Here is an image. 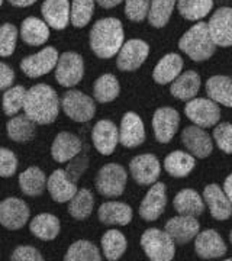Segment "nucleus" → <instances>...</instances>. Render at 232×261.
Instances as JSON below:
<instances>
[{
  "label": "nucleus",
  "instance_id": "nucleus-1",
  "mask_svg": "<svg viewBox=\"0 0 232 261\" xmlns=\"http://www.w3.org/2000/svg\"><path fill=\"white\" fill-rule=\"evenodd\" d=\"M125 32L122 22L118 18H103L93 23L89 42L94 56L109 60L112 57L118 56L119 49L123 45Z\"/></svg>",
  "mask_w": 232,
  "mask_h": 261
},
{
  "label": "nucleus",
  "instance_id": "nucleus-2",
  "mask_svg": "<svg viewBox=\"0 0 232 261\" xmlns=\"http://www.w3.org/2000/svg\"><path fill=\"white\" fill-rule=\"evenodd\" d=\"M61 102L57 92L48 84H35L27 90L23 111L38 125H49L56 121Z\"/></svg>",
  "mask_w": 232,
  "mask_h": 261
},
{
  "label": "nucleus",
  "instance_id": "nucleus-3",
  "mask_svg": "<svg viewBox=\"0 0 232 261\" xmlns=\"http://www.w3.org/2000/svg\"><path fill=\"white\" fill-rule=\"evenodd\" d=\"M178 48L196 63L209 60L216 51V44L209 34L208 23L200 20L186 31L183 37L178 39Z\"/></svg>",
  "mask_w": 232,
  "mask_h": 261
},
{
  "label": "nucleus",
  "instance_id": "nucleus-4",
  "mask_svg": "<svg viewBox=\"0 0 232 261\" xmlns=\"http://www.w3.org/2000/svg\"><path fill=\"white\" fill-rule=\"evenodd\" d=\"M141 247L151 261H171L176 254L173 238L158 228H149L141 235Z\"/></svg>",
  "mask_w": 232,
  "mask_h": 261
},
{
  "label": "nucleus",
  "instance_id": "nucleus-5",
  "mask_svg": "<svg viewBox=\"0 0 232 261\" xmlns=\"http://www.w3.org/2000/svg\"><path fill=\"white\" fill-rule=\"evenodd\" d=\"M128 174L121 164H105L96 176V190L105 197H118L123 193Z\"/></svg>",
  "mask_w": 232,
  "mask_h": 261
},
{
  "label": "nucleus",
  "instance_id": "nucleus-6",
  "mask_svg": "<svg viewBox=\"0 0 232 261\" xmlns=\"http://www.w3.org/2000/svg\"><path fill=\"white\" fill-rule=\"evenodd\" d=\"M61 108L64 113L74 122L92 121L96 113V105L90 96L80 90H68L61 97Z\"/></svg>",
  "mask_w": 232,
  "mask_h": 261
},
{
  "label": "nucleus",
  "instance_id": "nucleus-7",
  "mask_svg": "<svg viewBox=\"0 0 232 261\" xmlns=\"http://www.w3.org/2000/svg\"><path fill=\"white\" fill-rule=\"evenodd\" d=\"M185 113L189 121L200 128H212L221 119V109L212 99L195 97L185 106Z\"/></svg>",
  "mask_w": 232,
  "mask_h": 261
},
{
  "label": "nucleus",
  "instance_id": "nucleus-8",
  "mask_svg": "<svg viewBox=\"0 0 232 261\" xmlns=\"http://www.w3.org/2000/svg\"><path fill=\"white\" fill-rule=\"evenodd\" d=\"M84 75L83 57L74 51L63 53L56 65V80L63 87H74Z\"/></svg>",
  "mask_w": 232,
  "mask_h": 261
},
{
  "label": "nucleus",
  "instance_id": "nucleus-9",
  "mask_svg": "<svg viewBox=\"0 0 232 261\" xmlns=\"http://www.w3.org/2000/svg\"><path fill=\"white\" fill-rule=\"evenodd\" d=\"M58 51L54 47L42 48L37 54L25 57L20 61V70L31 79H38L56 70L58 63Z\"/></svg>",
  "mask_w": 232,
  "mask_h": 261
},
{
  "label": "nucleus",
  "instance_id": "nucleus-10",
  "mask_svg": "<svg viewBox=\"0 0 232 261\" xmlns=\"http://www.w3.org/2000/svg\"><path fill=\"white\" fill-rule=\"evenodd\" d=\"M149 56V45L142 39H130L116 57V65L121 71H135L145 63Z\"/></svg>",
  "mask_w": 232,
  "mask_h": 261
},
{
  "label": "nucleus",
  "instance_id": "nucleus-11",
  "mask_svg": "<svg viewBox=\"0 0 232 261\" xmlns=\"http://www.w3.org/2000/svg\"><path fill=\"white\" fill-rule=\"evenodd\" d=\"M166 206H167L166 185L161 181H156L154 185H151L147 195L139 205V216L147 222H154L164 214Z\"/></svg>",
  "mask_w": 232,
  "mask_h": 261
},
{
  "label": "nucleus",
  "instance_id": "nucleus-12",
  "mask_svg": "<svg viewBox=\"0 0 232 261\" xmlns=\"http://www.w3.org/2000/svg\"><path fill=\"white\" fill-rule=\"evenodd\" d=\"M29 221L28 205L18 197H8L0 202V225L10 231H18Z\"/></svg>",
  "mask_w": 232,
  "mask_h": 261
},
{
  "label": "nucleus",
  "instance_id": "nucleus-13",
  "mask_svg": "<svg viewBox=\"0 0 232 261\" xmlns=\"http://www.w3.org/2000/svg\"><path fill=\"white\" fill-rule=\"evenodd\" d=\"M130 171L138 185L151 186L161 174V164L154 154H141L131 160Z\"/></svg>",
  "mask_w": 232,
  "mask_h": 261
},
{
  "label": "nucleus",
  "instance_id": "nucleus-14",
  "mask_svg": "<svg viewBox=\"0 0 232 261\" xmlns=\"http://www.w3.org/2000/svg\"><path fill=\"white\" fill-rule=\"evenodd\" d=\"M209 34L216 47H232V8H219L208 22Z\"/></svg>",
  "mask_w": 232,
  "mask_h": 261
},
{
  "label": "nucleus",
  "instance_id": "nucleus-15",
  "mask_svg": "<svg viewBox=\"0 0 232 261\" xmlns=\"http://www.w3.org/2000/svg\"><path fill=\"white\" fill-rule=\"evenodd\" d=\"M180 125V115L174 108H160L152 116V129L160 144H168L174 138Z\"/></svg>",
  "mask_w": 232,
  "mask_h": 261
},
{
  "label": "nucleus",
  "instance_id": "nucleus-16",
  "mask_svg": "<svg viewBox=\"0 0 232 261\" xmlns=\"http://www.w3.org/2000/svg\"><path fill=\"white\" fill-rule=\"evenodd\" d=\"M182 142L186 149L196 159H206L214 151V142L211 135L200 126H186L182 132Z\"/></svg>",
  "mask_w": 232,
  "mask_h": 261
},
{
  "label": "nucleus",
  "instance_id": "nucleus-17",
  "mask_svg": "<svg viewBox=\"0 0 232 261\" xmlns=\"http://www.w3.org/2000/svg\"><path fill=\"white\" fill-rule=\"evenodd\" d=\"M164 231L173 238L174 243L178 245H185L190 243L200 232V224L195 216L178 215L168 219L164 226Z\"/></svg>",
  "mask_w": 232,
  "mask_h": 261
},
{
  "label": "nucleus",
  "instance_id": "nucleus-18",
  "mask_svg": "<svg viewBox=\"0 0 232 261\" xmlns=\"http://www.w3.org/2000/svg\"><path fill=\"white\" fill-rule=\"evenodd\" d=\"M195 251L203 260H218L226 254V244L215 229H204L196 235Z\"/></svg>",
  "mask_w": 232,
  "mask_h": 261
},
{
  "label": "nucleus",
  "instance_id": "nucleus-19",
  "mask_svg": "<svg viewBox=\"0 0 232 261\" xmlns=\"http://www.w3.org/2000/svg\"><path fill=\"white\" fill-rule=\"evenodd\" d=\"M203 200L216 221H226L232 216V203L219 185H208L203 190Z\"/></svg>",
  "mask_w": 232,
  "mask_h": 261
},
{
  "label": "nucleus",
  "instance_id": "nucleus-20",
  "mask_svg": "<svg viewBox=\"0 0 232 261\" xmlns=\"http://www.w3.org/2000/svg\"><path fill=\"white\" fill-rule=\"evenodd\" d=\"M145 141L144 122L138 113L126 112L119 126V142L125 148H137Z\"/></svg>",
  "mask_w": 232,
  "mask_h": 261
},
{
  "label": "nucleus",
  "instance_id": "nucleus-21",
  "mask_svg": "<svg viewBox=\"0 0 232 261\" xmlns=\"http://www.w3.org/2000/svg\"><path fill=\"white\" fill-rule=\"evenodd\" d=\"M92 140L94 148L102 155H111L119 142V129L112 121L102 119L93 126Z\"/></svg>",
  "mask_w": 232,
  "mask_h": 261
},
{
  "label": "nucleus",
  "instance_id": "nucleus-22",
  "mask_svg": "<svg viewBox=\"0 0 232 261\" xmlns=\"http://www.w3.org/2000/svg\"><path fill=\"white\" fill-rule=\"evenodd\" d=\"M71 5L68 0H44L41 6L42 18L49 28L63 31L70 23Z\"/></svg>",
  "mask_w": 232,
  "mask_h": 261
},
{
  "label": "nucleus",
  "instance_id": "nucleus-23",
  "mask_svg": "<svg viewBox=\"0 0 232 261\" xmlns=\"http://www.w3.org/2000/svg\"><path fill=\"white\" fill-rule=\"evenodd\" d=\"M46 189L53 197V200H56L58 203L70 202L79 192L74 181L68 177L67 171L63 168L53 171V174L46 180Z\"/></svg>",
  "mask_w": 232,
  "mask_h": 261
},
{
  "label": "nucleus",
  "instance_id": "nucleus-24",
  "mask_svg": "<svg viewBox=\"0 0 232 261\" xmlns=\"http://www.w3.org/2000/svg\"><path fill=\"white\" fill-rule=\"evenodd\" d=\"M82 141L71 132H60L51 145V155L57 163H68L82 152Z\"/></svg>",
  "mask_w": 232,
  "mask_h": 261
},
{
  "label": "nucleus",
  "instance_id": "nucleus-25",
  "mask_svg": "<svg viewBox=\"0 0 232 261\" xmlns=\"http://www.w3.org/2000/svg\"><path fill=\"white\" fill-rule=\"evenodd\" d=\"M183 58L176 54L170 53L163 57L158 61L154 70H152V79L157 84L166 86V84L173 83L178 75L182 74L183 70Z\"/></svg>",
  "mask_w": 232,
  "mask_h": 261
},
{
  "label": "nucleus",
  "instance_id": "nucleus-26",
  "mask_svg": "<svg viewBox=\"0 0 232 261\" xmlns=\"http://www.w3.org/2000/svg\"><path fill=\"white\" fill-rule=\"evenodd\" d=\"M19 35L25 44H28L31 47H39L48 41L49 27L46 25L45 20L35 18V16H29L22 22Z\"/></svg>",
  "mask_w": 232,
  "mask_h": 261
},
{
  "label": "nucleus",
  "instance_id": "nucleus-27",
  "mask_svg": "<svg viewBox=\"0 0 232 261\" xmlns=\"http://www.w3.org/2000/svg\"><path fill=\"white\" fill-rule=\"evenodd\" d=\"M200 75L197 74L193 70L185 71L177 77L176 80L170 86V93L173 94L178 100H185L189 102L192 99H195L196 94L199 93L200 89Z\"/></svg>",
  "mask_w": 232,
  "mask_h": 261
},
{
  "label": "nucleus",
  "instance_id": "nucleus-28",
  "mask_svg": "<svg viewBox=\"0 0 232 261\" xmlns=\"http://www.w3.org/2000/svg\"><path fill=\"white\" fill-rule=\"evenodd\" d=\"M99 221L105 225H119L125 226L132 221V207L122 202H105L99 207Z\"/></svg>",
  "mask_w": 232,
  "mask_h": 261
},
{
  "label": "nucleus",
  "instance_id": "nucleus-29",
  "mask_svg": "<svg viewBox=\"0 0 232 261\" xmlns=\"http://www.w3.org/2000/svg\"><path fill=\"white\" fill-rule=\"evenodd\" d=\"M173 206L178 215L197 218L203 214L204 200L203 197H200V195L193 189H183L174 197Z\"/></svg>",
  "mask_w": 232,
  "mask_h": 261
},
{
  "label": "nucleus",
  "instance_id": "nucleus-30",
  "mask_svg": "<svg viewBox=\"0 0 232 261\" xmlns=\"http://www.w3.org/2000/svg\"><path fill=\"white\" fill-rule=\"evenodd\" d=\"M204 87L209 99L225 108H232V77L212 75L208 79Z\"/></svg>",
  "mask_w": 232,
  "mask_h": 261
},
{
  "label": "nucleus",
  "instance_id": "nucleus-31",
  "mask_svg": "<svg viewBox=\"0 0 232 261\" xmlns=\"http://www.w3.org/2000/svg\"><path fill=\"white\" fill-rule=\"evenodd\" d=\"M196 166L195 157L190 152L173 151L164 160V168L171 177H187Z\"/></svg>",
  "mask_w": 232,
  "mask_h": 261
},
{
  "label": "nucleus",
  "instance_id": "nucleus-32",
  "mask_svg": "<svg viewBox=\"0 0 232 261\" xmlns=\"http://www.w3.org/2000/svg\"><path fill=\"white\" fill-rule=\"evenodd\" d=\"M19 187L22 193L31 197H37L46 189L45 173L39 167H29L19 174Z\"/></svg>",
  "mask_w": 232,
  "mask_h": 261
},
{
  "label": "nucleus",
  "instance_id": "nucleus-33",
  "mask_svg": "<svg viewBox=\"0 0 232 261\" xmlns=\"http://www.w3.org/2000/svg\"><path fill=\"white\" fill-rule=\"evenodd\" d=\"M60 228L61 226H60L58 218L51 214L37 215L29 224V231L42 241L56 240L60 233Z\"/></svg>",
  "mask_w": 232,
  "mask_h": 261
},
{
  "label": "nucleus",
  "instance_id": "nucleus-34",
  "mask_svg": "<svg viewBox=\"0 0 232 261\" xmlns=\"http://www.w3.org/2000/svg\"><path fill=\"white\" fill-rule=\"evenodd\" d=\"M35 125L37 123L32 119H29L27 115L13 116L6 125L8 137L15 142H28V141L34 140V137L37 134Z\"/></svg>",
  "mask_w": 232,
  "mask_h": 261
},
{
  "label": "nucleus",
  "instance_id": "nucleus-35",
  "mask_svg": "<svg viewBox=\"0 0 232 261\" xmlns=\"http://www.w3.org/2000/svg\"><path fill=\"white\" fill-rule=\"evenodd\" d=\"M102 251L105 258L109 261H118L126 251V238L118 229H109L102 237Z\"/></svg>",
  "mask_w": 232,
  "mask_h": 261
},
{
  "label": "nucleus",
  "instance_id": "nucleus-36",
  "mask_svg": "<svg viewBox=\"0 0 232 261\" xmlns=\"http://www.w3.org/2000/svg\"><path fill=\"white\" fill-rule=\"evenodd\" d=\"M121 93V86L113 74L100 75L93 86V96L99 103L113 102Z\"/></svg>",
  "mask_w": 232,
  "mask_h": 261
},
{
  "label": "nucleus",
  "instance_id": "nucleus-37",
  "mask_svg": "<svg viewBox=\"0 0 232 261\" xmlns=\"http://www.w3.org/2000/svg\"><path fill=\"white\" fill-rule=\"evenodd\" d=\"M214 8V0H177V9L186 20H202Z\"/></svg>",
  "mask_w": 232,
  "mask_h": 261
},
{
  "label": "nucleus",
  "instance_id": "nucleus-38",
  "mask_svg": "<svg viewBox=\"0 0 232 261\" xmlns=\"http://www.w3.org/2000/svg\"><path fill=\"white\" fill-rule=\"evenodd\" d=\"M94 207V197L89 189H80L68 203V214L77 221L87 219Z\"/></svg>",
  "mask_w": 232,
  "mask_h": 261
},
{
  "label": "nucleus",
  "instance_id": "nucleus-39",
  "mask_svg": "<svg viewBox=\"0 0 232 261\" xmlns=\"http://www.w3.org/2000/svg\"><path fill=\"white\" fill-rule=\"evenodd\" d=\"M177 0H151L148 12V22L154 28H164L171 18Z\"/></svg>",
  "mask_w": 232,
  "mask_h": 261
},
{
  "label": "nucleus",
  "instance_id": "nucleus-40",
  "mask_svg": "<svg viewBox=\"0 0 232 261\" xmlns=\"http://www.w3.org/2000/svg\"><path fill=\"white\" fill-rule=\"evenodd\" d=\"M65 261H100L102 255L99 248L90 241L79 240L70 245L64 255Z\"/></svg>",
  "mask_w": 232,
  "mask_h": 261
},
{
  "label": "nucleus",
  "instance_id": "nucleus-41",
  "mask_svg": "<svg viewBox=\"0 0 232 261\" xmlns=\"http://www.w3.org/2000/svg\"><path fill=\"white\" fill-rule=\"evenodd\" d=\"M94 13V0H71L70 23L74 28H84L90 23Z\"/></svg>",
  "mask_w": 232,
  "mask_h": 261
},
{
  "label": "nucleus",
  "instance_id": "nucleus-42",
  "mask_svg": "<svg viewBox=\"0 0 232 261\" xmlns=\"http://www.w3.org/2000/svg\"><path fill=\"white\" fill-rule=\"evenodd\" d=\"M25 97H27V89L23 86H12L8 90H5L2 100L5 115L15 116L20 109H23Z\"/></svg>",
  "mask_w": 232,
  "mask_h": 261
},
{
  "label": "nucleus",
  "instance_id": "nucleus-43",
  "mask_svg": "<svg viewBox=\"0 0 232 261\" xmlns=\"http://www.w3.org/2000/svg\"><path fill=\"white\" fill-rule=\"evenodd\" d=\"M19 31L13 23L0 25V57H10L15 53Z\"/></svg>",
  "mask_w": 232,
  "mask_h": 261
},
{
  "label": "nucleus",
  "instance_id": "nucleus-44",
  "mask_svg": "<svg viewBox=\"0 0 232 261\" xmlns=\"http://www.w3.org/2000/svg\"><path fill=\"white\" fill-rule=\"evenodd\" d=\"M151 0H125V16L131 22H142L148 18Z\"/></svg>",
  "mask_w": 232,
  "mask_h": 261
},
{
  "label": "nucleus",
  "instance_id": "nucleus-45",
  "mask_svg": "<svg viewBox=\"0 0 232 261\" xmlns=\"http://www.w3.org/2000/svg\"><path fill=\"white\" fill-rule=\"evenodd\" d=\"M214 140L221 151L225 154H232V123L222 122L215 125Z\"/></svg>",
  "mask_w": 232,
  "mask_h": 261
},
{
  "label": "nucleus",
  "instance_id": "nucleus-46",
  "mask_svg": "<svg viewBox=\"0 0 232 261\" xmlns=\"http://www.w3.org/2000/svg\"><path fill=\"white\" fill-rule=\"evenodd\" d=\"M18 170V157L13 151L0 147V177H12Z\"/></svg>",
  "mask_w": 232,
  "mask_h": 261
},
{
  "label": "nucleus",
  "instance_id": "nucleus-47",
  "mask_svg": "<svg viewBox=\"0 0 232 261\" xmlns=\"http://www.w3.org/2000/svg\"><path fill=\"white\" fill-rule=\"evenodd\" d=\"M10 260L13 261H42L44 257L42 254L38 251L35 247L31 245H20L16 247L15 251L12 252Z\"/></svg>",
  "mask_w": 232,
  "mask_h": 261
},
{
  "label": "nucleus",
  "instance_id": "nucleus-48",
  "mask_svg": "<svg viewBox=\"0 0 232 261\" xmlns=\"http://www.w3.org/2000/svg\"><path fill=\"white\" fill-rule=\"evenodd\" d=\"M15 82V71L6 63L0 61V92L8 90Z\"/></svg>",
  "mask_w": 232,
  "mask_h": 261
},
{
  "label": "nucleus",
  "instance_id": "nucleus-49",
  "mask_svg": "<svg viewBox=\"0 0 232 261\" xmlns=\"http://www.w3.org/2000/svg\"><path fill=\"white\" fill-rule=\"evenodd\" d=\"M87 161H89L87 157H80V159L74 160L73 163H70L68 170H67V174H68V177L71 178L74 183H77V180L83 174V171L87 167Z\"/></svg>",
  "mask_w": 232,
  "mask_h": 261
},
{
  "label": "nucleus",
  "instance_id": "nucleus-50",
  "mask_svg": "<svg viewBox=\"0 0 232 261\" xmlns=\"http://www.w3.org/2000/svg\"><path fill=\"white\" fill-rule=\"evenodd\" d=\"M94 2L103 9H112V8H116L118 5H121L123 0H94Z\"/></svg>",
  "mask_w": 232,
  "mask_h": 261
},
{
  "label": "nucleus",
  "instance_id": "nucleus-51",
  "mask_svg": "<svg viewBox=\"0 0 232 261\" xmlns=\"http://www.w3.org/2000/svg\"><path fill=\"white\" fill-rule=\"evenodd\" d=\"M8 2L15 8H28L34 3H37V0H8Z\"/></svg>",
  "mask_w": 232,
  "mask_h": 261
},
{
  "label": "nucleus",
  "instance_id": "nucleus-52",
  "mask_svg": "<svg viewBox=\"0 0 232 261\" xmlns=\"http://www.w3.org/2000/svg\"><path fill=\"white\" fill-rule=\"evenodd\" d=\"M223 190H225V193L229 197V200H231L232 203V173L228 177L225 178V181H223Z\"/></svg>",
  "mask_w": 232,
  "mask_h": 261
},
{
  "label": "nucleus",
  "instance_id": "nucleus-53",
  "mask_svg": "<svg viewBox=\"0 0 232 261\" xmlns=\"http://www.w3.org/2000/svg\"><path fill=\"white\" fill-rule=\"evenodd\" d=\"M229 241H231L232 244V229H231V232H229Z\"/></svg>",
  "mask_w": 232,
  "mask_h": 261
},
{
  "label": "nucleus",
  "instance_id": "nucleus-54",
  "mask_svg": "<svg viewBox=\"0 0 232 261\" xmlns=\"http://www.w3.org/2000/svg\"><path fill=\"white\" fill-rule=\"evenodd\" d=\"M2 5H3V0H0V8H2Z\"/></svg>",
  "mask_w": 232,
  "mask_h": 261
},
{
  "label": "nucleus",
  "instance_id": "nucleus-55",
  "mask_svg": "<svg viewBox=\"0 0 232 261\" xmlns=\"http://www.w3.org/2000/svg\"><path fill=\"white\" fill-rule=\"evenodd\" d=\"M228 261H232V258H228Z\"/></svg>",
  "mask_w": 232,
  "mask_h": 261
}]
</instances>
